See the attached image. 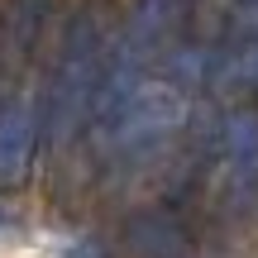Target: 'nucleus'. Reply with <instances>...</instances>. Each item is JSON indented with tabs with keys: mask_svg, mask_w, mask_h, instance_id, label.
<instances>
[{
	"mask_svg": "<svg viewBox=\"0 0 258 258\" xmlns=\"http://www.w3.org/2000/svg\"><path fill=\"white\" fill-rule=\"evenodd\" d=\"M67 258H105V249H101V244H91V239H86V244H77V249L67 253Z\"/></svg>",
	"mask_w": 258,
	"mask_h": 258,
	"instance_id": "0eeeda50",
	"label": "nucleus"
},
{
	"mask_svg": "<svg viewBox=\"0 0 258 258\" xmlns=\"http://www.w3.org/2000/svg\"><path fill=\"white\" fill-rule=\"evenodd\" d=\"M129 249L139 258H196L191 234L163 211H144L129 220Z\"/></svg>",
	"mask_w": 258,
	"mask_h": 258,
	"instance_id": "39448f33",
	"label": "nucleus"
},
{
	"mask_svg": "<svg viewBox=\"0 0 258 258\" xmlns=\"http://www.w3.org/2000/svg\"><path fill=\"white\" fill-rule=\"evenodd\" d=\"M182 120H186L182 77H148L144 72L96 129H101L115 148H153V144H163L167 134H177Z\"/></svg>",
	"mask_w": 258,
	"mask_h": 258,
	"instance_id": "f257e3e1",
	"label": "nucleus"
},
{
	"mask_svg": "<svg viewBox=\"0 0 258 258\" xmlns=\"http://www.w3.org/2000/svg\"><path fill=\"white\" fill-rule=\"evenodd\" d=\"M230 5H239V10H258V0H230Z\"/></svg>",
	"mask_w": 258,
	"mask_h": 258,
	"instance_id": "6e6552de",
	"label": "nucleus"
},
{
	"mask_svg": "<svg viewBox=\"0 0 258 258\" xmlns=\"http://www.w3.org/2000/svg\"><path fill=\"white\" fill-rule=\"evenodd\" d=\"M96 77H101V57H96V24L82 15L72 29H67L62 62H57V77H53V101H48V134H53V144H67V139L77 134V124L86 120V110H91V91H96Z\"/></svg>",
	"mask_w": 258,
	"mask_h": 258,
	"instance_id": "f03ea898",
	"label": "nucleus"
},
{
	"mask_svg": "<svg viewBox=\"0 0 258 258\" xmlns=\"http://www.w3.org/2000/svg\"><path fill=\"white\" fill-rule=\"evenodd\" d=\"M34 144H38L34 110H29V105H10V110L0 115V191H5V186H19L29 177Z\"/></svg>",
	"mask_w": 258,
	"mask_h": 258,
	"instance_id": "20e7f679",
	"label": "nucleus"
},
{
	"mask_svg": "<svg viewBox=\"0 0 258 258\" xmlns=\"http://www.w3.org/2000/svg\"><path fill=\"white\" fill-rule=\"evenodd\" d=\"M0 225H10V211H0Z\"/></svg>",
	"mask_w": 258,
	"mask_h": 258,
	"instance_id": "1a4fd4ad",
	"label": "nucleus"
},
{
	"mask_svg": "<svg viewBox=\"0 0 258 258\" xmlns=\"http://www.w3.org/2000/svg\"><path fill=\"white\" fill-rule=\"evenodd\" d=\"M220 148L234 172H253L258 167V115H234L220 134Z\"/></svg>",
	"mask_w": 258,
	"mask_h": 258,
	"instance_id": "423d86ee",
	"label": "nucleus"
},
{
	"mask_svg": "<svg viewBox=\"0 0 258 258\" xmlns=\"http://www.w3.org/2000/svg\"><path fill=\"white\" fill-rule=\"evenodd\" d=\"M182 15H186V0H139L120 53L139 57V62H148V57L163 48V38L182 24Z\"/></svg>",
	"mask_w": 258,
	"mask_h": 258,
	"instance_id": "7ed1b4c3",
	"label": "nucleus"
}]
</instances>
